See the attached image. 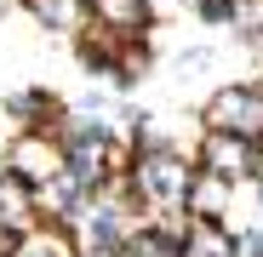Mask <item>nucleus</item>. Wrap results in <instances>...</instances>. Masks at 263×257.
<instances>
[{
	"instance_id": "12",
	"label": "nucleus",
	"mask_w": 263,
	"mask_h": 257,
	"mask_svg": "<svg viewBox=\"0 0 263 257\" xmlns=\"http://www.w3.org/2000/svg\"><path fill=\"white\" fill-rule=\"evenodd\" d=\"M80 29H86V34H80V63H86V74H115L126 40L109 34V29H98V23H80Z\"/></svg>"
},
{
	"instance_id": "15",
	"label": "nucleus",
	"mask_w": 263,
	"mask_h": 257,
	"mask_svg": "<svg viewBox=\"0 0 263 257\" xmlns=\"http://www.w3.org/2000/svg\"><path fill=\"white\" fill-rule=\"evenodd\" d=\"M80 257H120L115 246H80Z\"/></svg>"
},
{
	"instance_id": "17",
	"label": "nucleus",
	"mask_w": 263,
	"mask_h": 257,
	"mask_svg": "<svg viewBox=\"0 0 263 257\" xmlns=\"http://www.w3.org/2000/svg\"><path fill=\"white\" fill-rule=\"evenodd\" d=\"M6 6H12V0H0V12H6Z\"/></svg>"
},
{
	"instance_id": "8",
	"label": "nucleus",
	"mask_w": 263,
	"mask_h": 257,
	"mask_svg": "<svg viewBox=\"0 0 263 257\" xmlns=\"http://www.w3.org/2000/svg\"><path fill=\"white\" fill-rule=\"evenodd\" d=\"M178 257H235V234H223V223L183 218V229H178Z\"/></svg>"
},
{
	"instance_id": "10",
	"label": "nucleus",
	"mask_w": 263,
	"mask_h": 257,
	"mask_svg": "<svg viewBox=\"0 0 263 257\" xmlns=\"http://www.w3.org/2000/svg\"><path fill=\"white\" fill-rule=\"evenodd\" d=\"M178 229L183 223H143V229H126V240L115 246L120 257H178Z\"/></svg>"
},
{
	"instance_id": "16",
	"label": "nucleus",
	"mask_w": 263,
	"mask_h": 257,
	"mask_svg": "<svg viewBox=\"0 0 263 257\" xmlns=\"http://www.w3.org/2000/svg\"><path fill=\"white\" fill-rule=\"evenodd\" d=\"M257 194H263V171H257Z\"/></svg>"
},
{
	"instance_id": "6",
	"label": "nucleus",
	"mask_w": 263,
	"mask_h": 257,
	"mask_svg": "<svg viewBox=\"0 0 263 257\" xmlns=\"http://www.w3.org/2000/svg\"><path fill=\"white\" fill-rule=\"evenodd\" d=\"M6 257H80V240L69 223H46V218H34L29 229H17L12 251Z\"/></svg>"
},
{
	"instance_id": "1",
	"label": "nucleus",
	"mask_w": 263,
	"mask_h": 257,
	"mask_svg": "<svg viewBox=\"0 0 263 257\" xmlns=\"http://www.w3.org/2000/svg\"><path fill=\"white\" fill-rule=\"evenodd\" d=\"M189 183H195V160L183 149H172L166 137L138 143L126 160V189L138 200V211H149V223H183L189 218Z\"/></svg>"
},
{
	"instance_id": "18",
	"label": "nucleus",
	"mask_w": 263,
	"mask_h": 257,
	"mask_svg": "<svg viewBox=\"0 0 263 257\" xmlns=\"http://www.w3.org/2000/svg\"><path fill=\"white\" fill-rule=\"evenodd\" d=\"M0 166H6V160H0Z\"/></svg>"
},
{
	"instance_id": "5",
	"label": "nucleus",
	"mask_w": 263,
	"mask_h": 257,
	"mask_svg": "<svg viewBox=\"0 0 263 257\" xmlns=\"http://www.w3.org/2000/svg\"><path fill=\"white\" fill-rule=\"evenodd\" d=\"M86 23H98L120 40H149V29H155L149 0H86Z\"/></svg>"
},
{
	"instance_id": "7",
	"label": "nucleus",
	"mask_w": 263,
	"mask_h": 257,
	"mask_svg": "<svg viewBox=\"0 0 263 257\" xmlns=\"http://www.w3.org/2000/svg\"><path fill=\"white\" fill-rule=\"evenodd\" d=\"M229 194L235 183L229 177H217V171H200L195 166V183H189V218H206V223H223V211H229Z\"/></svg>"
},
{
	"instance_id": "2",
	"label": "nucleus",
	"mask_w": 263,
	"mask_h": 257,
	"mask_svg": "<svg viewBox=\"0 0 263 257\" xmlns=\"http://www.w3.org/2000/svg\"><path fill=\"white\" fill-rule=\"evenodd\" d=\"M206 132H235V137H263V86L235 80L206 97Z\"/></svg>"
},
{
	"instance_id": "14",
	"label": "nucleus",
	"mask_w": 263,
	"mask_h": 257,
	"mask_svg": "<svg viewBox=\"0 0 263 257\" xmlns=\"http://www.w3.org/2000/svg\"><path fill=\"white\" fill-rule=\"evenodd\" d=\"M235 257H263V229H240L235 234Z\"/></svg>"
},
{
	"instance_id": "13",
	"label": "nucleus",
	"mask_w": 263,
	"mask_h": 257,
	"mask_svg": "<svg viewBox=\"0 0 263 257\" xmlns=\"http://www.w3.org/2000/svg\"><path fill=\"white\" fill-rule=\"evenodd\" d=\"M17 6L40 23V29H52V34H74L86 23V0H17Z\"/></svg>"
},
{
	"instance_id": "9",
	"label": "nucleus",
	"mask_w": 263,
	"mask_h": 257,
	"mask_svg": "<svg viewBox=\"0 0 263 257\" xmlns=\"http://www.w3.org/2000/svg\"><path fill=\"white\" fill-rule=\"evenodd\" d=\"M6 114L23 126V132H34V126H40V132H63V103H58L52 92H34V86L6 103Z\"/></svg>"
},
{
	"instance_id": "4",
	"label": "nucleus",
	"mask_w": 263,
	"mask_h": 257,
	"mask_svg": "<svg viewBox=\"0 0 263 257\" xmlns=\"http://www.w3.org/2000/svg\"><path fill=\"white\" fill-rule=\"evenodd\" d=\"M0 160H6L12 177H23L29 189H40L46 177H58V171H63V137H58V132H40V126H34V132H17V137H12V149L0 154Z\"/></svg>"
},
{
	"instance_id": "11",
	"label": "nucleus",
	"mask_w": 263,
	"mask_h": 257,
	"mask_svg": "<svg viewBox=\"0 0 263 257\" xmlns=\"http://www.w3.org/2000/svg\"><path fill=\"white\" fill-rule=\"evenodd\" d=\"M29 223H34V189L0 166V229L17 234V229H29Z\"/></svg>"
},
{
	"instance_id": "3",
	"label": "nucleus",
	"mask_w": 263,
	"mask_h": 257,
	"mask_svg": "<svg viewBox=\"0 0 263 257\" xmlns=\"http://www.w3.org/2000/svg\"><path fill=\"white\" fill-rule=\"evenodd\" d=\"M195 166H200V171H217V177H229V183H246V177L263 171V149H257V137L206 132L200 149H195Z\"/></svg>"
}]
</instances>
